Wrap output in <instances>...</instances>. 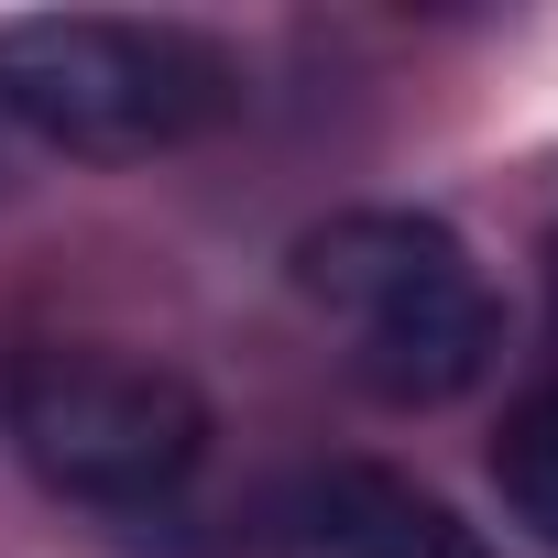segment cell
<instances>
[{
  "label": "cell",
  "instance_id": "obj_1",
  "mask_svg": "<svg viewBox=\"0 0 558 558\" xmlns=\"http://www.w3.org/2000/svg\"><path fill=\"white\" fill-rule=\"evenodd\" d=\"M296 296L340 318L351 384L384 405H449L482 384L504 307L449 219L427 208H340L296 241Z\"/></svg>",
  "mask_w": 558,
  "mask_h": 558
},
{
  "label": "cell",
  "instance_id": "obj_2",
  "mask_svg": "<svg viewBox=\"0 0 558 558\" xmlns=\"http://www.w3.org/2000/svg\"><path fill=\"white\" fill-rule=\"evenodd\" d=\"M241 110V66L186 23L121 12H23L0 23V121H23L56 154H175Z\"/></svg>",
  "mask_w": 558,
  "mask_h": 558
},
{
  "label": "cell",
  "instance_id": "obj_3",
  "mask_svg": "<svg viewBox=\"0 0 558 558\" xmlns=\"http://www.w3.org/2000/svg\"><path fill=\"white\" fill-rule=\"evenodd\" d=\"M0 427L34 460L45 493L66 504H110L143 514L165 493H186V471L208 460V405L186 373L99 351V340H45L0 373Z\"/></svg>",
  "mask_w": 558,
  "mask_h": 558
},
{
  "label": "cell",
  "instance_id": "obj_4",
  "mask_svg": "<svg viewBox=\"0 0 558 558\" xmlns=\"http://www.w3.org/2000/svg\"><path fill=\"white\" fill-rule=\"evenodd\" d=\"M318 547L329 558H493L438 493H416L395 471H340L318 493Z\"/></svg>",
  "mask_w": 558,
  "mask_h": 558
},
{
  "label": "cell",
  "instance_id": "obj_5",
  "mask_svg": "<svg viewBox=\"0 0 558 558\" xmlns=\"http://www.w3.org/2000/svg\"><path fill=\"white\" fill-rule=\"evenodd\" d=\"M493 482H504L514 525H536V536L558 547V384H536V395L504 416V438H493Z\"/></svg>",
  "mask_w": 558,
  "mask_h": 558
}]
</instances>
